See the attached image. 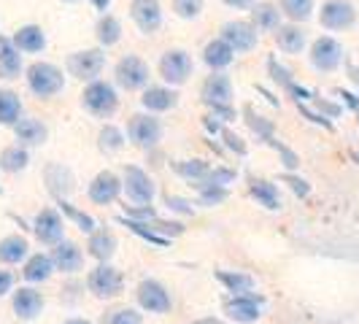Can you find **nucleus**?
Here are the masks:
<instances>
[{
  "label": "nucleus",
  "mask_w": 359,
  "mask_h": 324,
  "mask_svg": "<svg viewBox=\"0 0 359 324\" xmlns=\"http://www.w3.org/2000/svg\"><path fill=\"white\" fill-rule=\"evenodd\" d=\"M25 84L33 97L38 100H54L57 95L65 92V84H68V73L65 68H60L57 62H49V60H36L25 68Z\"/></svg>",
  "instance_id": "nucleus-1"
},
{
  "label": "nucleus",
  "mask_w": 359,
  "mask_h": 324,
  "mask_svg": "<svg viewBox=\"0 0 359 324\" xmlns=\"http://www.w3.org/2000/svg\"><path fill=\"white\" fill-rule=\"evenodd\" d=\"M79 103L81 108L95 116V119H111L116 116V111L122 106V97H119V87L114 81H106V79H97V81H90L84 84V90L79 95Z\"/></svg>",
  "instance_id": "nucleus-2"
},
{
  "label": "nucleus",
  "mask_w": 359,
  "mask_h": 324,
  "mask_svg": "<svg viewBox=\"0 0 359 324\" xmlns=\"http://www.w3.org/2000/svg\"><path fill=\"white\" fill-rule=\"evenodd\" d=\"M106 49L100 46H87V49H76L65 57V73L81 81V84H90V81H97L103 71H106Z\"/></svg>",
  "instance_id": "nucleus-3"
},
{
  "label": "nucleus",
  "mask_w": 359,
  "mask_h": 324,
  "mask_svg": "<svg viewBox=\"0 0 359 324\" xmlns=\"http://www.w3.org/2000/svg\"><path fill=\"white\" fill-rule=\"evenodd\" d=\"M114 84L125 92H144L151 84V65L141 54H122L114 65Z\"/></svg>",
  "instance_id": "nucleus-4"
},
{
  "label": "nucleus",
  "mask_w": 359,
  "mask_h": 324,
  "mask_svg": "<svg viewBox=\"0 0 359 324\" xmlns=\"http://www.w3.org/2000/svg\"><path fill=\"white\" fill-rule=\"evenodd\" d=\"M127 141L135 146V149H144L146 154L160 149V141L165 135V125H162L160 116L154 114H146V111H138L127 119Z\"/></svg>",
  "instance_id": "nucleus-5"
},
{
  "label": "nucleus",
  "mask_w": 359,
  "mask_h": 324,
  "mask_svg": "<svg viewBox=\"0 0 359 324\" xmlns=\"http://www.w3.org/2000/svg\"><path fill=\"white\" fill-rule=\"evenodd\" d=\"M157 71H160L162 84H168L173 90H181L192 79V73H195V60H192V54L187 52V49L173 46V49H165L160 54Z\"/></svg>",
  "instance_id": "nucleus-6"
},
{
  "label": "nucleus",
  "mask_w": 359,
  "mask_h": 324,
  "mask_svg": "<svg viewBox=\"0 0 359 324\" xmlns=\"http://www.w3.org/2000/svg\"><path fill=\"white\" fill-rule=\"evenodd\" d=\"M122 195L130 205H151L157 198V181L141 165H125L122 168Z\"/></svg>",
  "instance_id": "nucleus-7"
},
{
  "label": "nucleus",
  "mask_w": 359,
  "mask_h": 324,
  "mask_svg": "<svg viewBox=\"0 0 359 324\" xmlns=\"http://www.w3.org/2000/svg\"><path fill=\"white\" fill-rule=\"evenodd\" d=\"M308 62L311 68L319 73H335L346 62V49L338 38L332 36H319L311 41L308 49Z\"/></svg>",
  "instance_id": "nucleus-8"
},
{
  "label": "nucleus",
  "mask_w": 359,
  "mask_h": 324,
  "mask_svg": "<svg viewBox=\"0 0 359 324\" xmlns=\"http://www.w3.org/2000/svg\"><path fill=\"white\" fill-rule=\"evenodd\" d=\"M87 289L97 300H114L125 292V276L111 262H100L87 273Z\"/></svg>",
  "instance_id": "nucleus-9"
},
{
  "label": "nucleus",
  "mask_w": 359,
  "mask_h": 324,
  "mask_svg": "<svg viewBox=\"0 0 359 324\" xmlns=\"http://www.w3.org/2000/svg\"><path fill=\"white\" fill-rule=\"evenodd\" d=\"M219 38L233 49L235 54H249L259 46V30L249 19H227L219 30Z\"/></svg>",
  "instance_id": "nucleus-10"
},
{
  "label": "nucleus",
  "mask_w": 359,
  "mask_h": 324,
  "mask_svg": "<svg viewBox=\"0 0 359 324\" xmlns=\"http://www.w3.org/2000/svg\"><path fill=\"white\" fill-rule=\"evenodd\" d=\"M319 25L330 33H343L357 25V6L351 0H324L319 8Z\"/></svg>",
  "instance_id": "nucleus-11"
},
{
  "label": "nucleus",
  "mask_w": 359,
  "mask_h": 324,
  "mask_svg": "<svg viewBox=\"0 0 359 324\" xmlns=\"http://www.w3.org/2000/svg\"><path fill=\"white\" fill-rule=\"evenodd\" d=\"M30 230L36 235L43 246H57L65 241V216L60 214L57 208H41L36 216H33V224Z\"/></svg>",
  "instance_id": "nucleus-12"
},
{
  "label": "nucleus",
  "mask_w": 359,
  "mask_h": 324,
  "mask_svg": "<svg viewBox=\"0 0 359 324\" xmlns=\"http://www.w3.org/2000/svg\"><path fill=\"white\" fill-rule=\"evenodd\" d=\"M235 100V87L233 79L227 73H208L200 84V103L205 108L216 106H233Z\"/></svg>",
  "instance_id": "nucleus-13"
},
{
  "label": "nucleus",
  "mask_w": 359,
  "mask_h": 324,
  "mask_svg": "<svg viewBox=\"0 0 359 324\" xmlns=\"http://www.w3.org/2000/svg\"><path fill=\"white\" fill-rule=\"evenodd\" d=\"M130 19L141 36H154L160 33L162 22H165L162 3L160 0H130Z\"/></svg>",
  "instance_id": "nucleus-14"
},
{
  "label": "nucleus",
  "mask_w": 359,
  "mask_h": 324,
  "mask_svg": "<svg viewBox=\"0 0 359 324\" xmlns=\"http://www.w3.org/2000/svg\"><path fill=\"white\" fill-rule=\"evenodd\" d=\"M87 198L95 205H111L122 198V176L114 170H100L95 179L87 184Z\"/></svg>",
  "instance_id": "nucleus-15"
},
{
  "label": "nucleus",
  "mask_w": 359,
  "mask_h": 324,
  "mask_svg": "<svg viewBox=\"0 0 359 324\" xmlns=\"http://www.w3.org/2000/svg\"><path fill=\"white\" fill-rule=\"evenodd\" d=\"M43 184L54 200H68L76 189V173L62 162H46L43 165Z\"/></svg>",
  "instance_id": "nucleus-16"
},
{
  "label": "nucleus",
  "mask_w": 359,
  "mask_h": 324,
  "mask_svg": "<svg viewBox=\"0 0 359 324\" xmlns=\"http://www.w3.org/2000/svg\"><path fill=\"white\" fill-rule=\"evenodd\" d=\"M135 297H138V306L149 311V313H168L173 308L170 292L157 278H144L135 289Z\"/></svg>",
  "instance_id": "nucleus-17"
},
{
  "label": "nucleus",
  "mask_w": 359,
  "mask_h": 324,
  "mask_svg": "<svg viewBox=\"0 0 359 324\" xmlns=\"http://www.w3.org/2000/svg\"><path fill=\"white\" fill-rule=\"evenodd\" d=\"M179 90L168 87V84H149L144 92H141V108L146 114H154V116H162L173 108H179Z\"/></svg>",
  "instance_id": "nucleus-18"
},
{
  "label": "nucleus",
  "mask_w": 359,
  "mask_h": 324,
  "mask_svg": "<svg viewBox=\"0 0 359 324\" xmlns=\"http://www.w3.org/2000/svg\"><path fill=\"white\" fill-rule=\"evenodd\" d=\"M262 306H265V297L259 295H233L227 303H224V311L233 322L241 324H252L262 316Z\"/></svg>",
  "instance_id": "nucleus-19"
},
{
  "label": "nucleus",
  "mask_w": 359,
  "mask_h": 324,
  "mask_svg": "<svg viewBox=\"0 0 359 324\" xmlns=\"http://www.w3.org/2000/svg\"><path fill=\"white\" fill-rule=\"evenodd\" d=\"M11 41L22 54H43L49 46V36L46 30L36 25V22H27V25H19L17 30L11 33Z\"/></svg>",
  "instance_id": "nucleus-20"
},
{
  "label": "nucleus",
  "mask_w": 359,
  "mask_h": 324,
  "mask_svg": "<svg viewBox=\"0 0 359 324\" xmlns=\"http://www.w3.org/2000/svg\"><path fill=\"white\" fill-rule=\"evenodd\" d=\"M25 54L14 46L11 36H0V81H17L25 76Z\"/></svg>",
  "instance_id": "nucleus-21"
},
{
  "label": "nucleus",
  "mask_w": 359,
  "mask_h": 324,
  "mask_svg": "<svg viewBox=\"0 0 359 324\" xmlns=\"http://www.w3.org/2000/svg\"><path fill=\"white\" fill-rule=\"evenodd\" d=\"M235 57H238V54H235L222 38L205 41V46H203V52H200L203 65H205L211 73H227V68L235 62Z\"/></svg>",
  "instance_id": "nucleus-22"
},
{
  "label": "nucleus",
  "mask_w": 359,
  "mask_h": 324,
  "mask_svg": "<svg viewBox=\"0 0 359 324\" xmlns=\"http://www.w3.org/2000/svg\"><path fill=\"white\" fill-rule=\"evenodd\" d=\"M11 130H14L17 144L25 146V149L43 146L46 141H49V127H46L43 119H38V116H22Z\"/></svg>",
  "instance_id": "nucleus-23"
},
{
  "label": "nucleus",
  "mask_w": 359,
  "mask_h": 324,
  "mask_svg": "<svg viewBox=\"0 0 359 324\" xmlns=\"http://www.w3.org/2000/svg\"><path fill=\"white\" fill-rule=\"evenodd\" d=\"M273 41L278 46V52L284 54H303L308 46V30L303 25H294V22H284L276 33H273Z\"/></svg>",
  "instance_id": "nucleus-24"
},
{
  "label": "nucleus",
  "mask_w": 359,
  "mask_h": 324,
  "mask_svg": "<svg viewBox=\"0 0 359 324\" xmlns=\"http://www.w3.org/2000/svg\"><path fill=\"white\" fill-rule=\"evenodd\" d=\"M249 22L259 33H276L284 25V14L278 8V3H268V0H257L254 8L249 11Z\"/></svg>",
  "instance_id": "nucleus-25"
},
{
  "label": "nucleus",
  "mask_w": 359,
  "mask_h": 324,
  "mask_svg": "<svg viewBox=\"0 0 359 324\" xmlns=\"http://www.w3.org/2000/svg\"><path fill=\"white\" fill-rule=\"evenodd\" d=\"M52 259H54V268L60 270V273H65V276H73V273H79V270L84 268V252L73 241L57 243L52 249Z\"/></svg>",
  "instance_id": "nucleus-26"
},
{
  "label": "nucleus",
  "mask_w": 359,
  "mask_h": 324,
  "mask_svg": "<svg viewBox=\"0 0 359 324\" xmlns=\"http://www.w3.org/2000/svg\"><path fill=\"white\" fill-rule=\"evenodd\" d=\"M249 198L268 208V211H281L284 208V198H281V189L268 179H249Z\"/></svg>",
  "instance_id": "nucleus-27"
},
{
  "label": "nucleus",
  "mask_w": 359,
  "mask_h": 324,
  "mask_svg": "<svg viewBox=\"0 0 359 324\" xmlns=\"http://www.w3.org/2000/svg\"><path fill=\"white\" fill-rule=\"evenodd\" d=\"M54 270L57 268H54L52 254L36 252L25 259V265H22V278H25L27 284H43V281H49V278H52Z\"/></svg>",
  "instance_id": "nucleus-28"
},
{
  "label": "nucleus",
  "mask_w": 359,
  "mask_h": 324,
  "mask_svg": "<svg viewBox=\"0 0 359 324\" xmlns=\"http://www.w3.org/2000/svg\"><path fill=\"white\" fill-rule=\"evenodd\" d=\"M125 36V27H122V19L116 17V14H100L97 22H95V41H97V46L100 49H111V46H116L119 41Z\"/></svg>",
  "instance_id": "nucleus-29"
},
{
  "label": "nucleus",
  "mask_w": 359,
  "mask_h": 324,
  "mask_svg": "<svg viewBox=\"0 0 359 324\" xmlns=\"http://www.w3.org/2000/svg\"><path fill=\"white\" fill-rule=\"evenodd\" d=\"M11 306L19 319H36L43 311V295L33 287H19L11 297Z\"/></svg>",
  "instance_id": "nucleus-30"
},
{
  "label": "nucleus",
  "mask_w": 359,
  "mask_h": 324,
  "mask_svg": "<svg viewBox=\"0 0 359 324\" xmlns=\"http://www.w3.org/2000/svg\"><path fill=\"white\" fill-rule=\"evenodd\" d=\"M211 162L203 160V157H184V160H170V170L179 176V179L189 181L192 187L200 184V181L205 179L208 173H211Z\"/></svg>",
  "instance_id": "nucleus-31"
},
{
  "label": "nucleus",
  "mask_w": 359,
  "mask_h": 324,
  "mask_svg": "<svg viewBox=\"0 0 359 324\" xmlns=\"http://www.w3.org/2000/svg\"><path fill=\"white\" fill-rule=\"evenodd\" d=\"M87 254H90L92 259H97V265L100 262H111V257L116 254V235L106 230V227H97L90 235V241H87Z\"/></svg>",
  "instance_id": "nucleus-32"
},
{
  "label": "nucleus",
  "mask_w": 359,
  "mask_h": 324,
  "mask_svg": "<svg viewBox=\"0 0 359 324\" xmlns=\"http://www.w3.org/2000/svg\"><path fill=\"white\" fill-rule=\"evenodd\" d=\"M30 257V243L25 235H6L0 238V265H25V259Z\"/></svg>",
  "instance_id": "nucleus-33"
},
{
  "label": "nucleus",
  "mask_w": 359,
  "mask_h": 324,
  "mask_svg": "<svg viewBox=\"0 0 359 324\" xmlns=\"http://www.w3.org/2000/svg\"><path fill=\"white\" fill-rule=\"evenodd\" d=\"M25 116V103L14 90H0V127H14Z\"/></svg>",
  "instance_id": "nucleus-34"
},
{
  "label": "nucleus",
  "mask_w": 359,
  "mask_h": 324,
  "mask_svg": "<svg viewBox=\"0 0 359 324\" xmlns=\"http://www.w3.org/2000/svg\"><path fill=\"white\" fill-rule=\"evenodd\" d=\"M127 146V133L114 122H103L97 130V149L103 154H116Z\"/></svg>",
  "instance_id": "nucleus-35"
},
{
  "label": "nucleus",
  "mask_w": 359,
  "mask_h": 324,
  "mask_svg": "<svg viewBox=\"0 0 359 324\" xmlns=\"http://www.w3.org/2000/svg\"><path fill=\"white\" fill-rule=\"evenodd\" d=\"M243 122L249 125V130L257 135L259 144H268L270 138H276V125H273V119H268V116L259 114V111H254V106H243Z\"/></svg>",
  "instance_id": "nucleus-36"
},
{
  "label": "nucleus",
  "mask_w": 359,
  "mask_h": 324,
  "mask_svg": "<svg viewBox=\"0 0 359 324\" xmlns=\"http://www.w3.org/2000/svg\"><path fill=\"white\" fill-rule=\"evenodd\" d=\"M216 278L233 295H252L254 292V278L243 270H216Z\"/></svg>",
  "instance_id": "nucleus-37"
},
{
  "label": "nucleus",
  "mask_w": 359,
  "mask_h": 324,
  "mask_svg": "<svg viewBox=\"0 0 359 324\" xmlns=\"http://www.w3.org/2000/svg\"><path fill=\"white\" fill-rule=\"evenodd\" d=\"M27 165H30V149H25V146L11 144L0 151V170H6V173H22V170H27Z\"/></svg>",
  "instance_id": "nucleus-38"
},
{
  "label": "nucleus",
  "mask_w": 359,
  "mask_h": 324,
  "mask_svg": "<svg viewBox=\"0 0 359 324\" xmlns=\"http://www.w3.org/2000/svg\"><path fill=\"white\" fill-rule=\"evenodd\" d=\"M57 203V211L65 216V219H71L73 224L81 230V233L92 235L95 230H97V222H95V216L87 214V211H81L79 205H73L71 200H54Z\"/></svg>",
  "instance_id": "nucleus-39"
},
{
  "label": "nucleus",
  "mask_w": 359,
  "mask_h": 324,
  "mask_svg": "<svg viewBox=\"0 0 359 324\" xmlns=\"http://www.w3.org/2000/svg\"><path fill=\"white\" fill-rule=\"evenodd\" d=\"M278 8L287 22H294V25H303L313 17L316 11V0H278Z\"/></svg>",
  "instance_id": "nucleus-40"
},
{
  "label": "nucleus",
  "mask_w": 359,
  "mask_h": 324,
  "mask_svg": "<svg viewBox=\"0 0 359 324\" xmlns=\"http://www.w3.org/2000/svg\"><path fill=\"white\" fill-rule=\"evenodd\" d=\"M235 181H238V168L219 162V165L211 168V173L200 181V184H195V187H224V189H230Z\"/></svg>",
  "instance_id": "nucleus-41"
},
{
  "label": "nucleus",
  "mask_w": 359,
  "mask_h": 324,
  "mask_svg": "<svg viewBox=\"0 0 359 324\" xmlns=\"http://www.w3.org/2000/svg\"><path fill=\"white\" fill-rule=\"evenodd\" d=\"M119 224H125L130 233L135 235V238H141V241H146V243H151V246H157V249H165L170 241L168 238H162V235H157L149 224H144V222H135V219H127V216H119Z\"/></svg>",
  "instance_id": "nucleus-42"
},
{
  "label": "nucleus",
  "mask_w": 359,
  "mask_h": 324,
  "mask_svg": "<svg viewBox=\"0 0 359 324\" xmlns=\"http://www.w3.org/2000/svg\"><path fill=\"white\" fill-rule=\"evenodd\" d=\"M265 68H268V76L270 81L276 84V87H281V90H289L292 84H294V73L289 65H284L276 54H268V60H265Z\"/></svg>",
  "instance_id": "nucleus-43"
},
{
  "label": "nucleus",
  "mask_w": 359,
  "mask_h": 324,
  "mask_svg": "<svg viewBox=\"0 0 359 324\" xmlns=\"http://www.w3.org/2000/svg\"><path fill=\"white\" fill-rule=\"evenodd\" d=\"M265 146H270V149H273V151L278 154V162L284 165V170H287V173H294V170L300 168V157H297V151H294L292 146L284 144V141H281L278 135H276V138H270V141Z\"/></svg>",
  "instance_id": "nucleus-44"
},
{
  "label": "nucleus",
  "mask_w": 359,
  "mask_h": 324,
  "mask_svg": "<svg viewBox=\"0 0 359 324\" xmlns=\"http://www.w3.org/2000/svg\"><path fill=\"white\" fill-rule=\"evenodd\" d=\"M170 11L184 22H195L205 11V0H170Z\"/></svg>",
  "instance_id": "nucleus-45"
},
{
  "label": "nucleus",
  "mask_w": 359,
  "mask_h": 324,
  "mask_svg": "<svg viewBox=\"0 0 359 324\" xmlns=\"http://www.w3.org/2000/svg\"><path fill=\"white\" fill-rule=\"evenodd\" d=\"M219 144L224 151H230L235 157H246L249 154V144H246V138L241 135V133H235L233 127H224V133L219 135Z\"/></svg>",
  "instance_id": "nucleus-46"
},
{
  "label": "nucleus",
  "mask_w": 359,
  "mask_h": 324,
  "mask_svg": "<svg viewBox=\"0 0 359 324\" xmlns=\"http://www.w3.org/2000/svg\"><path fill=\"white\" fill-rule=\"evenodd\" d=\"M195 192H198V203L205 208H216L230 198V189L224 187H195Z\"/></svg>",
  "instance_id": "nucleus-47"
},
{
  "label": "nucleus",
  "mask_w": 359,
  "mask_h": 324,
  "mask_svg": "<svg viewBox=\"0 0 359 324\" xmlns=\"http://www.w3.org/2000/svg\"><path fill=\"white\" fill-rule=\"evenodd\" d=\"M162 203H165V208H168L170 214H179V216H192L198 211L195 203L189 198H184V195H170V192H168V195L162 198Z\"/></svg>",
  "instance_id": "nucleus-48"
},
{
  "label": "nucleus",
  "mask_w": 359,
  "mask_h": 324,
  "mask_svg": "<svg viewBox=\"0 0 359 324\" xmlns=\"http://www.w3.org/2000/svg\"><path fill=\"white\" fill-rule=\"evenodd\" d=\"M106 324H144V316L135 308H116L108 313Z\"/></svg>",
  "instance_id": "nucleus-49"
},
{
  "label": "nucleus",
  "mask_w": 359,
  "mask_h": 324,
  "mask_svg": "<svg viewBox=\"0 0 359 324\" xmlns=\"http://www.w3.org/2000/svg\"><path fill=\"white\" fill-rule=\"evenodd\" d=\"M281 181L287 184V187L294 192V195H297V198H308V195H311V184H308L306 179H300L297 173H284V176H281Z\"/></svg>",
  "instance_id": "nucleus-50"
},
{
  "label": "nucleus",
  "mask_w": 359,
  "mask_h": 324,
  "mask_svg": "<svg viewBox=\"0 0 359 324\" xmlns=\"http://www.w3.org/2000/svg\"><path fill=\"white\" fill-rule=\"evenodd\" d=\"M200 125H203V130H205V135L208 138H214V141H219V135L224 133V127L227 125H222L216 116H211V114H205L203 119H200Z\"/></svg>",
  "instance_id": "nucleus-51"
},
{
  "label": "nucleus",
  "mask_w": 359,
  "mask_h": 324,
  "mask_svg": "<svg viewBox=\"0 0 359 324\" xmlns=\"http://www.w3.org/2000/svg\"><path fill=\"white\" fill-rule=\"evenodd\" d=\"M335 95H338V103H341L343 108H351V111H354V114L359 116V97H357V92L335 90Z\"/></svg>",
  "instance_id": "nucleus-52"
},
{
  "label": "nucleus",
  "mask_w": 359,
  "mask_h": 324,
  "mask_svg": "<svg viewBox=\"0 0 359 324\" xmlns=\"http://www.w3.org/2000/svg\"><path fill=\"white\" fill-rule=\"evenodd\" d=\"M14 281H17V278H14V273H11V270L0 268V297H3V295H8V292H14Z\"/></svg>",
  "instance_id": "nucleus-53"
},
{
  "label": "nucleus",
  "mask_w": 359,
  "mask_h": 324,
  "mask_svg": "<svg viewBox=\"0 0 359 324\" xmlns=\"http://www.w3.org/2000/svg\"><path fill=\"white\" fill-rule=\"evenodd\" d=\"M227 8H235V11H252L257 0H222Z\"/></svg>",
  "instance_id": "nucleus-54"
},
{
  "label": "nucleus",
  "mask_w": 359,
  "mask_h": 324,
  "mask_svg": "<svg viewBox=\"0 0 359 324\" xmlns=\"http://www.w3.org/2000/svg\"><path fill=\"white\" fill-rule=\"evenodd\" d=\"M346 73H348V79H351V84L357 87V97H359V65H346Z\"/></svg>",
  "instance_id": "nucleus-55"
},
{
  "label": "nucleus",
  "mask_w": 359,
  "mask_h": 324,
  "mask_svg": "<svg viewBox=\"0 0 359 324\" xmlns=\"http://www.w3.org/2000/svg\"><path fill=\"white\" fill-rule=\"evenodd\" d=\"M111 3H114V0H90V6L95 11H100V14H108V11H111Z\"/></svg>",
  "instance_id": "nucleus-56"
},
{
  "label": "nucleus",
  "mask_w": 359,
  "mask_h": 324,
  "mask_svg": "<svg viewBox=\"0 0 359 324\" xmlns=\"http://www.w3.org/2000/svg\"><path fill=\"white\" fill-rule=\"evenodd\" d=\"M257 92H262V95L268 97V103H270V106H278V100H276V97H273V95H270V92L265 90V87H257Z\"/></svg>",
  "instance_id": "nucleus-57"
},
{
  "label": "nucleus",
  "mask_w": 359,
  "mask_h": 324,
  "mask_svg": "<svg viewBox=\"0 0 359 324\" xmlns=\"http://www.w3.org/2000/svg\"><path fill=\"white\" fill-rule=\"evenodd\" d=\"M192 324H224V322H219L214 316H205V319H198V322H192Z\"/></svg>",
  "instance_id": "nucleus-58"
},
{
  "label": "nucleus",
  "mask_w": 359,
  "mask_h": 324,
  "mask_svg": "<svg viewBox=\"0 0 359 324\" xmlns=\"http://www.w3.org/2000/svg\"><path fill=\"white\" fill-rule=\"evenodd\" d=\"M62 324H92L90 319H68V322H62Z\"/></svg>",
  "instance_id": "nucleus-59"
},
{
  "label": "nucleus",
  "mask_w": 359,
  "mask_h": 324,
  "mask_svg": "<svg viewBox=\"0 0 359 324\" xmlns=\"http://www.w3.org/2000/svg\"><path fill=\"white\" fill-rule=\"evenodd\" d=\"M351 160L359 162V149H357V151H351Z\"/></svg>",
  "instance_id": "nucleus-60"
},
{
  "label": "nucleus",
  "mask_w": 359,
  "mask_h": 324,
  "mask_svg": "<svg viewBox=\"0 0 359 324\" xmlns=\"http://www.w3.org/2000/svg\"><path fill=\"white\" fill-rule=\"evenodd\" d=\"M60 3H68V6H73V3H79V0H60Z\"/></svg>",
  "instance_id": "nucleus-61"
}]
</instances>
